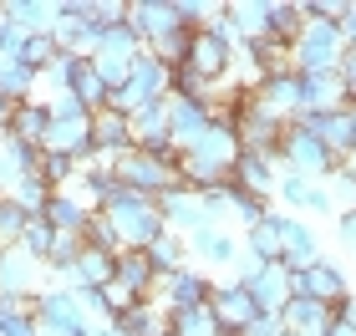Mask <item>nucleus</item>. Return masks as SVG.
Instances as JSON below:
<instances>
[{
    "instance_id": "f257e3e1",
    "label": "nucleus",
    "mask_w": 356,
    "mask_h": 336,
    "mask_svg": "<svg viewBox=\"0 0 356 336\" xmlns=\"http://www.w3.org/2000/svg\"><path fill=\"white\" fill-rule=\"evenodd\" d=\"M97 214L118 230L122 250H148L153 239L163 234V214H158V204L133 194V189H118L112 199H102V209H97Z\"/></svg>"
},
{
    "instance_id": "f03ea898",
    "label": "nucleus",
    "mask_w": 356,
    "mask_h": 336,
    "mask_svg": "<svg viewBox=\"0 0 356 336\" xmlns=\"http://www.w3.org/2000/svg\"><path fill=\"white\" fill-rule=\"evenodd\" d=\"M346 56V41H341V26L336 21H305L296 46H290V72L296 77H321V72H336Z\"/></svg>"
},
{
    "instance_id": "7ed1b4c3",
    "label": "nucleus",
    "mask_w": 356,
    "mask_h": 336,
    "mask_svg": "<svg viewBox=\"0 0 356 336\" xmlns=\"http://www.w3.org/2000/svg\"><path fill=\"white\" fill-rule=\"evenodd\" d=\"M118 184L133 189V194H143V199L168 194V189L184 184V179H178V153H143V148H127V153L118 158Z\"/></svg>"
},
{
    "instance_id": "20e7f679",
    "label": "nucleus",
    "mask_w": 356,
    "mask_h": 336,
    "mask_svg": "<svg viewBox=\"0 0 356 336\" xmlns=\"http://www.w3.org/2000/svg\"><path fill=\"white\" fill-rule=\"evenodd\" d=\"M336 168H341V158H331L326 148H321L311 127L285 122V138H280V173H300V179H311V184H326Z\"/></svg>"
},
{
    "instance_id": "39448f33",
    "label": "nucleus",
    "mask_w": 356,
    "mask_h": 336,
    "mask_svg": "<svg viewBox=\"0 0 356 336\" xmlns=\"http://www.w3.org/2000/svg\"><path fill=\"white\" fill-rule=\"evenodd\" d=\"M290 296H305V301H316V306H341V301L351 296V275H346V265L341 260H331V255H321L316 265H305V270H290Z\"/></svg>"
},
{
    "instance_id": "423d86ee",
    "label": "nucleus",
    "mask_w": 356,
    "mask_h": 336,
    "mask_svg": "<svg viewBox=\"0 0 356 336\" xmlns=\"http://www.w3.org/2000/svg\"><path fill=\"white\" fill-rule=\"evenodd\" d=\"M270 224L280 230V265H285V270H305V265L321 260V239H316V230H311L300 214L270 209Z\"/></svg>"
},
{
    "instance_id": "0eeeda50",
    "label": "nucleus",
    "mask_w": 356,
    "mask_h": 336,
    "mask_svg": "<svg viewBox=\"0 0 356 336\" xmlns=\"http://www.w3.org/2000/svg\"><path fill=\"white\" fill-rule=\"evenodd\" d=\"M209 311H214V321H219V331L224 336H239L254 316H260V306L250 301V291L239 285L234 275H224V280H214V296H209Z\"/></svg>"
},
{
    "instance_id": "6e6552de",
    "label": "nucleus",
    "mask_w": 356,
    "mask_h": 336,
    "mask_svg": "<svg viewBox=\"0 0 356 336\" xmlns=\"http://www.w3.org/2000/svg\"><path fill=\"white\" fill-rule=\"evenodd\" d=\"M229 184L250 199H275V184H280V153H239L229 168Z\"/></svg>"
},
{
    "instance_id": "1a4fd4ad",
    "label": "nucleus",
    "mask_w": 356,
    "mask_h": 336,
    "mask_svg": "<svg viewBox=\"0 0 356 336\" xmlns=\"http://www.w3.org/2000/svg\"><path fill=\"white\" fill-rule=\"evenodd\" d=\"M234 138H239V153H280L285 122H280V118H270V112L250 97V107L239 112V122H234Z\"/></svg>"
},
{
    "instance_id": "9d476101",
    "label": "nucleus",
    "mask_w": 356,
    "mask_h": 336,
    "mask_svg": "<svg viewBox=\"0 0 356 336\" xmlns=\"http://www.w3.org/2000/svg\"><path fill=\"white\" fill-rule=\"evenodd\" d=\"M153 204H158V214H163V230L184 234V239H188L193 230H204V224H214V219L204 214V199L193 194V189H184V184L168 189V194H158Z\"/></svg>"
},
{
    "instance_id": "9b49d317",
    "label": "nucleus",
    "mask_w": 356,
    "mask_h": 336,
    "mask_svg": "<svg viewBox=\"0 0 356 336\" xmlns=\"http://www.w3.org/2000/svg\"><path fill=\"white\" fill-rule=\"evenodd\" d=\"M229 61H234V51L229 46H224L219 36H209V31H193L188 36V56H184V67L199 77V82H224V77H229Z\"/></svg>"
},
{
    "instance_id": "f8f14e48",
    "label": "nucleus",
    "mask_w": 356,
    "mask_h": 336,
    "mask_svg": "<svg viewBox=\"0 0 356 336\" xmlns=\"http://www.w3.org/2000/svg\"><path fill=\"white\" fill-rule=\"evenodd\" d=\"M351 97L341 87L336 72H321V77H300V112L296 118H331V112H346Z\"/></svg>"
},
{
    "instance_id": "ddd939ff",
    "label": "nucleus",
    "mask_w": 356,
    "mask_h": 336,
    "mask_svg": "<svg viewBox=\"0 0 356 336\" xmlns=\"http://www.w3.org/2000/svg\"><path fill=\"white\" fill-rule=\"evenodd\" d=\"M127 31H133L143 46H153L158 36H168V31H184V26H178L173 0H127Z\"/></svg>"
},
{
    "instance_id": "4468645a",
    "label": "nucleus",
    "mask_w": 356,
    "mask_h": 336,
    "mask_svg": "<svg viewBox=\"0 0 356 336\" xmlns=\"http://www.w3.org/2000/svg\"><path fill=\"white\" fill-rule=\"evenodd\" d=\"M168 112V143L178 153H188L193 143L209 133V118H204V102H188V97H163Z\"/></svg>"
},
{
    "instance_id": "2eb2a0df",
    "label": "nucleus",
    "mask_w": 356,
    "mask_h": 336,
    "mask_svg": "<svg viewBox=\"0 0 356 336\" xmlns=\"http://www.w3.org/2000/svg\"><path fill=\"white\" fill-rule=\"evenodd\" d=\"M46 275L41 260H31L21 245L0 250V296H36V280Z\"/></svg>"
},
{
    "instance_id": "dca6fc26",
    "label": "nucleus",
    "mask_w": 356,
    "mask_h": 336,
    "mask_svg": "<svg viewBox=\"0 0 356 336\" xmlns=\"http://www.w3.org/2000/svg\"><path fill=\"white\" fill-rule=\"evenodd\" d=\"M245 291H250V301L260 311H270V316H280L285 311V301H290V270L275 260V265H260L254 275L245 280Z\"/></svg>"
},
{
    "instance_id": "f3484780",
    "label": "nucleus",
    "mask_w": 356,
    "mask_h": 336,
    "mask_svg": "<svg viewBox=\"0 0 356 336\" xmlns=\"http://www.w3.org/2000/svg\"><path fill=\"white\" fill-rule=\"evenodd\" d=\"M127 127H133V148H143V153H178L168 143V112H163V102L138 107L133 118H127Z\"/></svg>"
},
{
    "instance_id": "a211bd4d",
    "label": "nucleus",
    "mask_w": 356,
    "mask_h": 336,
    "mask_svg": "<svg viewBox=\"0 0 356 336\" xmlns=\"http://www.w3.org/2000/svg\"><path fill=\"white\" fill-rule=\"evenodd\" d=\"M254 102H260L270 118H280V122H290L300 112V77L296 72H280V77H265L260 87H254Z\"/></svg>"
},
{
    "instance_id": "6ab92c4d",
    "label": "nucleus",
    "mask_w": 356,
    "mask_h": 336,
    "mask_svg": "<svg viewBox=\"0 0 356 336\" xmlns=\"http://www.w3.org/2000/svg\"><path fill=\"white\" fill-rule=\"evenodd\" d=\"M188 255L204 265H234L239 260V239L234 230H224V224H204V230L188 234Z\"/></svg>"
},
{
    "instance_id": "aec40b11",
    "label": "nucleus",
    "mask_w": 356,
    "mask_h": 336,
    "mask_svg": "<svg viewBox=\"0 0 356 336\" xmlns=\"http://www.w3.org/2000/svg\"><path fill=\"white\" fill-rule=\"evenodd\" d=\"M92 148L97 153H112V158H122L127 148H133V127H127L122 112H112V107L92 112Z\"/></svg>"
},
{
    "instance_id": "412c9836",
    "label": "nucleus",
    "mask_w": 356,
    "mask_h": 336,
    "mask_svg": "<svg viewBox=\"0 0 356 336\" xmlns=\"http://www.w3.org/2000/svg\"><path fill=\"white\" fill-rule=\"evenodd\" d=\"M46 127H51V112H46V102H15L10 107V122H6V133L10 138H21V143H31V148H41L46 143Z\"/></svg>"
},
{
    "instance_id": "4be33fe9",
    "label": "nucleus",
    "mask_w": 356,
    "mask_h": 336,
    "mask_svg": "<svg viewBox=\"0 0 356 336\" xmlns=\"http://www.w3.org/2000/svg\"><path fill=\"white\" fill-rule=\"evenodd\" d=\"M6 15L26 36H51L56 26V0H6Z\"/></svg>"
},
{
    "instance_id": "5701e85b",
    "label": "nucleus",
    "mask_w": 356,
    "mask_h": 336,
    "mask_svg": "<svg viewBox=\"0 0 356 336\" xmlns=\"http://www.w3.org/2000/svg\"><path fill=\"white\" fill-rule=\"evenodd\" d=\"M280 326L285 331H300V336H321L331 326V311L316 306V301H305V296H290L285 311H280Z\"/></svg>"
},
{
    "instance_id": "b1692460",
    "label": "nucleus",
    "mask_w": 356,
    "mask_h": 336,
    "mask_svg": "<svg viewBox=\"0 0 356 336\" xmlns=\"http://www.w3.org/2000/svg\"><path fill=\"white\" fill-rule=\"evenodd\" d=\"M112 260L118 255H102V250H87L72 260V291H102V285L112 280Z\"/></svg>"
},
{
    "instance_id": "393cba45",
    "label": "nucleus",
    "mask_w": 356,
    "mask_h": 336,
    "mask_svg": "<svg viewBox=\"0 0 356 336\" xmlns=\"http://www.w3.org/2000/svg\"><path fill=\"white\" fill-rule=\"evenodd\" d=\"M300 10H296V0H265V36L260 41H285V46H296L300 36Z\"/></svg>"
},
{
    "instance_id": "a878e982",
    "label": "nucleus",
    "mask_w": 356,
    "mask_h": 336,
    "mask_svg": "<svg viewBox=\"0 0 356 336\" xmlns=\"http://www.w3.org/2000/svg\"><path fill=\"white\" fill-rule=\"evenodd\" d=\"M112 280H118L122 291H133V296H148V285H153L148 255H143V250H122L118 260H112Z\"/></svg>"
},
{
    "instance_id": "bb28decb",
    "label": "nucleus",
    "mask_w": 356,
    "mask_h": 336,
    "mask_svg": "<svg viewBox=\"0 0 356 336\" xmlns=\"http://www.w3.org/2000/svg\"><path fill=\"white\" fill-rule=\"evenodd\" d=\"M6 199L21 209L26 219H41V209H46V199H51V184L41 179V173H21L10 189H6Z\"/></svg>"
},
{
    "instance_id": "cd10ccee",
    "label": "nucleus",
    "mask_w": 356,
    "mask_h": 336,
    "mask_svg": "<svg viewBox=\"0 0 356 336\" xmlns=\"http://www.w3.org/2000/svg\"><path fill=\"white\" fill-rule=\"evenodd\" d=\"M133 87H138L148 102H163V97H168V67H163L153 51H138V56H133Z\"/></svg>"
},
{
    "instance_id": "c85d7f7f",
    "label": "nucleus",
    "mask_w": 356,
    "mask_h": 336,
    "mask_svg": "<svg viewBox=\"0 0 356 336\" xmlns=\"http://www.w3.org/2000/svg\"><path fill=\"white\" fill-rule=\"evenodd\" d=\"M112 326H118L122 336H168V316L158 306H148V301H138V306H127Z\"/></svg>"
},
{
    "instance_id": "c756f323",
    "label": "nucleus",
    "mask_w": 356,
    "mask_h": 336,
    "mask_svg": "<svg viewBox=\"0 0 356 336\" xmlns=\"http://www.w3.org/2000/svg\"><path fill=\"white\" fill-rule=\"evenodd\" d=\"M41 219L51 224L56 234H82L87 209H82V204H76L72 194H51V199H46V209H41Z\"/></svg>"
},
{
    "instance_id": "7c9ffc66",
    "label": "nucleus",
    "mask_w": 356,
    "mask_h": 336,
    "mask_svg": "<svg viewBox=\"0 0 356 336\" xmlns=\"http://www.w3.org/2000/svg\"><path fill=\"white\" fill-rule=\"evenodd\" d=\"M224 15L234 21L239 41H260L265 36V0H224Z\"/></svg>"
},
{
    "instance_id": "2f4dec72",
    "label": "nucleus",
    "mask_w": 356,
    "mask_h": 336,
    "mask_svg": "<svg viewBox=\"0 0 356 336\" xmlns=\"http://www.w3.org/2000/svg\"><path fill=\"white\" fill-rule=\"evenodd\" d=\"M143 255H148V265H153V270H184V265H188V239H184V234H173V230H163Z\"/></svg>"
},
{
    "instance_id": "473e14b6",
    "label": "nucleus",
    "mask_w": 356,
    "mask_h": 336,
    "mask_svg": "<svg viewBox=\"0 0 356 336\" xmlns=\"http://www.w3.org/2000/svg\"><path fill=\"white\" fill-rule=\"evenodd\" d=\"M239 250H250L254 260H265V265H275V260H280V230L270 224V214H265L260 224H250V230H245Z\"/></svg>"
},
{
    "instance_id": "72a5a7b5",
    "label": "nucleus",
    "mask_w": 356,
    "mask_h": 336,
    "mask_svg": "<svg viewBox=\"0 0 356 336\" xmlns=\"http://www.w3.org/2000/svg\"><path fill=\"white\" fill-rule=\"evenodd\" d=\"M168 331L173 336H224L219 321H214V311L209 306H188V311H173L168 316Z\"/></svg>"
},
{
    "instance_id": "f704fd0d",
    "label": "nucleus",
    "mask_w": 356,
    "mask_h": 336,
    "mask_svg": "<svg viewBox=\"0 0 356 336\" xmlns=\"http://www.w3.org/2000/svg\"><path fill=\"white\" fill-rule=\"evenodd\" d=\"M36 77H41V72H31V67H21V61H10V67L0 72V97H6L10 107H15V102H31V97H36Z\"/></svg>"
},
{
    "instance_id": "c9c22d12",
    "label": "nucleus",
    "mask_w": 356,
    "mask_h": 336,
    "mask_svg": "<svg viewBox=\"0 0 356 336\" xmlns=\"http://www.w3.org/2000/svg\"><path fill=\"white\" fill-rule=\"evenodd\" d=\"M72 97L82 102L87 112H102L107 107V87H102V77L92 72V61H82V72H76V82H72Z\"/></svg>"
},
{
    "instance_id": "e433bc0d",
    "label": "nucleus",
    "mask_w": 356,
    "mask_h": 336,
    "mask_svg": "<svg viewBox=\"0 0 356 336\" xmlns=\"http://www.w3.org/2000/svg\"><path fill=\"white\" fill-rule=\"evenodd\" d=\"M82 245H87V250H102V255H122V239H118V230H112L102 214H87V224H82Z\"/></svg>"
},
{
    "instance_id": "4c0bfd02",
    "label": "nucleus",
    "mask_w": 356,
    "mask_h": 336,
    "mask_svg": "<svg viewBox=\"0 0 356 336\" xmlns=\"http://www.w3.org/2000/svg\"><path fill=\"white\" fill-rule=\"evenodd\" d=\"M97 36H102V41H97V56H122V61H133V56L143 51V41H138V36H133V31H127V26L97 31Z\"/></svg>"
},
{
    "instance_id": "58836bf2",
    "label": "nucleus",
    "mask_w": 356,
    "mask_h": 336,
    "mask_svg": "<svg viewBox=\"0 0 356 336\" xmlns=\"http://www.w3.org/2000/svg\"><path fill=\"white\" fill-rule=\"evenodd\" d=\"M36 173H41L46 184H51V194H56V189H67V184L76 179V163H72L67 153H46V148H41V163H36Z\"/></svg>"
},
{
    "instance_id": "ea45409f",
    "label": "nucleus",
    "mask_w": 356,
    "mask_h": 336,
    "mask_svg": "<svg viewBox=\"0 0 356 336\" xmlns=\"http://www.w3.org/2000/svg\"><path fill=\"white\" fill-rule=\"evenodd\" d=\"M51 239H56V230L46 219H26V234H21V250L31 255V260H41L46 265V255H51Z\"/></svg>"
},
{
    "instance_id": "a19ab883",
    "label": "nucleus",
    "mask_w": 356,
    "mask_h": 336,
    "mask_svg": "<svg viewBox=\"0 0 356 336\" xmlns=\"http://www.w3.org/2000/svg\"><path fill=\"white\" fill-rule=\"evenodd\" d=\"M56 56H61V46L51 36H26V46H21V67H31V72H46Z\"/></svg>"
},
{
    "instance_id": "79ce46f5",
    "label": "nucleus",
    "mask_w": 356,
    "mask_h": 336,
    "mask_svg": "<svg viewBox=\"0 0 356 336\" xmlns=\"http://www.w3.org/2000/svg\"><path fill=\"white\" fill-rule=\"evenodd\" d=\"M92 72L102 77L107 92H118V87H127V77H133V61H122V56H92Z\"/></svg>"
},
{
    "instance_id": "37998d69",
    "label": "nucleus",
    "mask_w": 356,
    "mask_h": 336,
    "mask_svg": "<svg viewBox=\"0 0 356 336\" xmlns=\"http://www.w3.org/2000/svg\"><path fill=\"white\" fill-rule=\"evenodd\" d=\"M336 77H341V87H346V97L356 102V51L346 46V56H341V67H336Z\"/></svg>"
},
{
    "instance_id": "c03bdc74",
    "label": "nucleus",
    "mask_w": 356,
    "mask_h": 336,
    "mask_svg": "<svg viewBox=\"0 0 356 336\" xmlns=\"http://www.w3.org/2000/svg\"><path fill=\"white\" fill-rule=\"evenodd\" d=\"M336 245L356 255V214H341V219H336Z\"/></svg>"
},
{
    "instance_id": "a18cd8bd",
    "label": "nucleus",
    "mask_w": 356,
    "mask_h": 336,
    "mask_svg": "<svg viewBox=\"0 0 356 336\" xmlns=\"http://www.w3.org/2000/svg\"><path fill=\"white\" fill-rule=\"evenodd\" d=\"M336 26H341V41L356 51V0H346V10H341V21H336Z\"/></svg>"
},
{
    "instance_id": "49530a36",
    "label": "nucleus",
    "mask_w": 356,
    "mask_h": 336,
    "mask_svg": "<svg viewBox=\"0 0 356 336\" xmlns=\"http://www.w3.org/2000/svg\"><path fill=\"white\" fill-rule=\"evenodd\" d=\"M321 336H356V326H351V321H331V326L321 331Z\"/></svg>"
},
{
    "instance_id": "de8ad7c7",
    "label": "nucleus",
    "mask_w": 356,
    "mask_h": 336,
    "mask_svg": "<svg viewBox=\"0 0 356 336\" xmlns=\"http://www.w3.org/2000/svg\"><path fill=\"white\" fill-rule=\"evenodd\" d=\"M346 122H351V153H356V102L346 107Z\"/></svg>"
},
{
    "instance_id": "09e8293b",
    "label": "nucleus",
    "mask_w": 356,
    "mask_h": 336,
    "mask_svg": "<svg viewBox=\"0 0 356 336\" xmlns=\"http://www.w3.org/2000/svg\"><path fill=\"white\" fill-rule=\"evenodd\" d=\"M6 122H10V102L0 97V133H6Z\"/></svg>"
},
{
    "instance_id": "8fccbe9b",
    "label": "nucleus",
    "mask_w": 356,
    "mask_h": 336,
    "mask_svg": "<svg viewBox=\"0 0 356 336\" xmlns=\"http://www.w3.org/2000/svg\"><path fill=\"white\" fill-rule=\"evenodd\" d=\"M92 336H122L118 326H92Z\"/></svg>"
},
{
    "instance_id": "3c124183",
    "label": "nucleus",
    "mask_w": 356,
    "mask_h": 336,
    "mask_svg": "<svg viewBox=\"0 0 356 336\" xmlns=\"http://www.w3.org/2000/svg\"><path fill=\"white\" fill-rule=\"evenodd\" d=\"M280 336H300V331H280Z\"/></svg>"
},
{
    "instance_id": "603ef678",
    "label": "nucleus",
    "mask_w": 356,
    "mask_h": 336,
    "mask_svg": "<svg viewBox=\"0 0 356 336\" xmlns=\"http://www.w3.org/2000/svg\"><path fill=\"white\" fill-rule=\"evenodd\" d=\"M351 296H356V285H351Z\"/></svg>"
},
{
    "instance_id": "864d4df0",
    "label": "nucleus",
    "mask_w": 356,
    "mask_h": 336,
    "mask_svg": "<svg viewBox=\"0 0 356 336\" xmlns=\"http://www.w3.org/2000/svg\"><path fill=\"white\" fill-rule=\"evenodd\" d=\"M168 336H173V331H168Z\"/></svg>"
}]
</instances>
